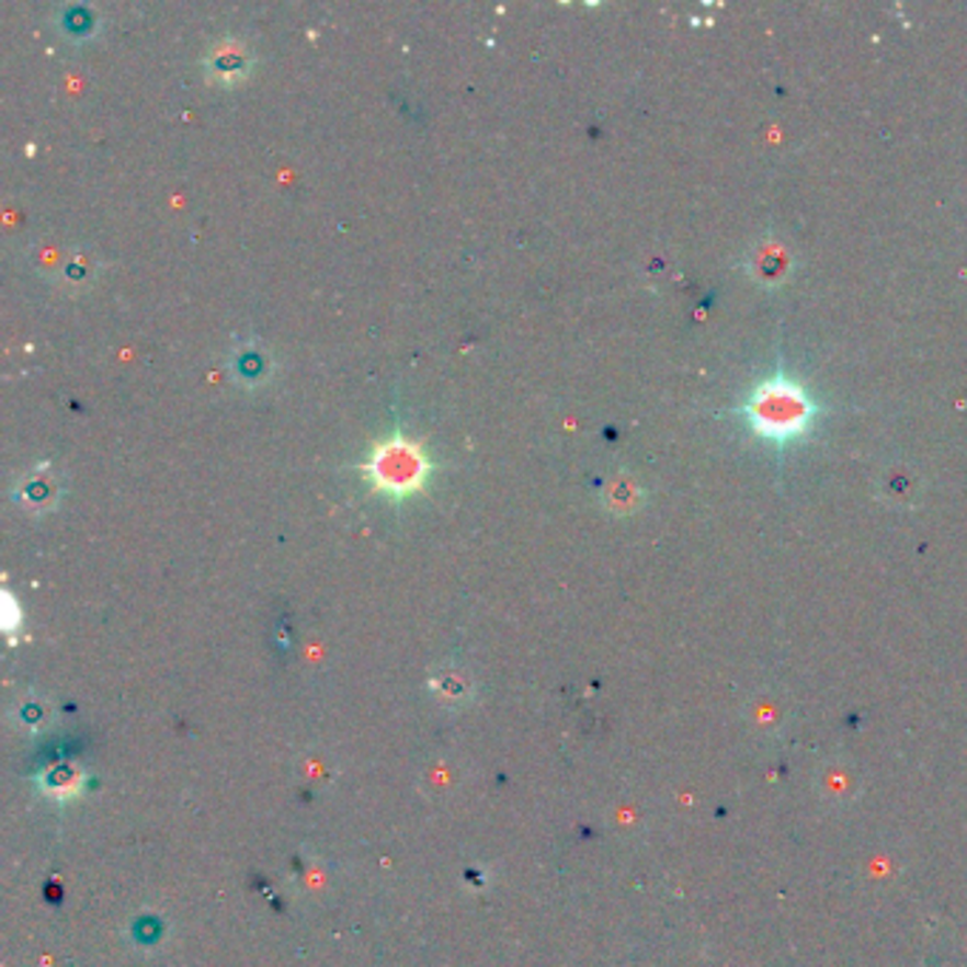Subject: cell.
Segmentation results:
<instances>
[{"label":"cell","instance_id":"cell-1","mask_svg":"<svg viewBox=\"0 0 967 967\" xmlns=\"http://www.w3.org/2000/svg\"><path fill=\"white\" fill-rule=\"evenodd\" d=\"M743 418L758 437L775 446H789L815 425L817 403L800 380L777 372L752 389L743 403Z\"/></svg>","mask_w":967,"mask_h":967},{"label":"cell","instance_id":"cell-2","mask_svg":"<svg viewBox=\"0 0 967 967\" xmlns=\"http://www.w3.org/2000/svg\"><path fill=\"white\" fill-rule=\"evenodd\" d=\"M366 474L384 494L406 497L423 486L425 474H429V460H425V454L420 452L418 443L395 434V437L380 443L372 452L369 463H366Z\"/></svg>","mask_w":967,"mask_h":967},{"label":"cell","instance_id":"cell-7","mask_svg":"<svg viewBox=\"0 0 967 967\" xmlns=\"http://www.w3.org/2000/svg\"><path fill=\"white\" fill-rule=\"evenodd\" d=\"M94 259L86 253H75V255H66L60 261V268H57V275H60L62 284H69V287H80V284H89L94 278Z\"/></svg>","mask_w":967,"mask_h":967},{"label":"cell","instance_id":"cell-6","mask_svg":"<svg viewBox=\"0 0 967 967\" xmlns=\"http://www.w3.org/2000/svg\"><path fill=\"white\" fill-rule=\"evenodd\" d=\"M60 29L62 35L71 37V41H89L100 29V18H96L94 9L75 3V7H66L60 12Z\"/></svg>","mask_w":967,"mask_h":967},{"label":"cell","instance_id":"cell-4","mask_svg":"<svg viewBox=\"0 0 967 967\" xmlns=\"http://www.w3.org/2000/svg\"><path fill=\"white\" fill-rule=\"evenodd\" d=\"M14 500L21 502V508H26V511H35V514L52 511L60 500V480L48 466H35L18 480Z\"/></svg>","mask_w":967,"mask_h":967},{"label":"cell","instance_id":"cell-5","mask_svg":"<svg viewBox=\"0 0 967 967\" xmlns=\"http://www.w3.org/2000/svg\"><path fill=\"white\" fill-rule=\"evenodd\" d=\"M234 372L236 378L241 384H264V380L273 375V361H270L268 350L264 346H255V343H248V346H241L239 352L234 355Z\"/></svg>","mask_w":967,"mask_h":967},{"label":"cell","instance_id":"cell-3","mask_svg":"<svg viewBox=\"0 0 967 967\" xmlns=\"http://www.w3.org/2000/svg\"><path fill=\"white\" fill-rule=\"evenodd\" d=\"M202 66H205V75L211 77L213 83L236 86L241 80H248L250 71H253V52L244 41L225 37V41L213 43L207 48Z\"/></svg>","mask_w":967,"mask_h":967}]
</instances>
